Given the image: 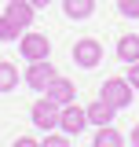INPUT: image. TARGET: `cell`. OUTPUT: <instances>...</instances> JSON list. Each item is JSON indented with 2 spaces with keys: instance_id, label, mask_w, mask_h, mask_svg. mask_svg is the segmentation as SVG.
I'll list each match as a JSON object with an SVG mask.
<instances>
[{
  "instance_id": "cell-10",
  "label": "cell",
  "mask_w": 139,
  "mask_h": 147,
  "mask_svg": "<svg viewBox=\"0 0 139 147\" xmlns=\"http://www.w3.org/2000/svg\"><path fill=\"white\" fill-rule=\"evenodd\" d=\"M62 11H66V18H73V22H84V18H92V11H95V0H62Z\"/></svg>"
},
{
  "instance_id": "cell-1",
  "label": "cell",
  "mask_w": 139,
  "mask_h": 147,
  "mask_svg": "<svg viewBox=\"0 0 139 147\" xmlns=\"http://www.w3.org/2000/svg\"><path fill=\"white\" fill-rule=\"evenodd\" d=\"M132 96H136V88H132L124 77H106V81H103V88H99V99L114 103L117 110L128 107V103H132Z\"/></svg>"
},
{
  "instance_id": "cell-9",
  "label": "cell",
  "mask_w": 139,
  "mask_h": 147,
  "mask_svg": "<svg viewBox=\"0 0 139 147\" xmlns=\"http://www.w3.org/2000/svg\"><path fill=\"white\" fill-rule=\"evenodd\" d=\"M114 114H117V107L106 103V99H99V103L88 107V125H114Z\"/></svg>"
},
{
  "instance_id": "cell-11",
  "label": "cell",
  "mask_w": 139,
  "mask_h": 147,
  "mask_svg": "<svg viewBox=\"0 0 139 147\" xmlns=\"http://www.w3.org/2000/svg\"><path fill=\"white\" fill-rule=\"evenodd\" d=\"M92 147H124V136H121L114 125H99V132H95Z\"/></svg>"
},
{
  "instance_id": "cell-18",
  "label": "cell",
  "mask_w": 139,
  "mask_h": 147,
  "mask_svg": "<svg viewBox=\"0 0 139 147\" xmlns=\"http://www.w3.org/2000/svg\"><path fill=\"white\" fill-rule=\"evenodd\" d=\"M11 147H40V140H33V136H18Z\"/></svg>"
},
{
  "instance_id": "cell-3",
  "label": "cell",
  "mask_w": 139,
  "mask_h": 147,
  "mask_svg": "<svg viewBox=\"0 0 139 147\" xmlns=\"http://www.w3.org/2000/svg\"><path fill=\"white\" fill-rule=\"evenodd\" d=\"M55 77H59V70H55L48 59H37V63H29V66H26V74H22V81H26L29 88H37V92H44V88L55 81Z\"/></svg>"
},
{
  "instance_id": "cell-6",
  "label": "cell",
  "mask_w": 139,
  "mask_h": 147,
  "mask_svg": "<svg viewBox=\"0 0 139 147\" xmlns=\"http://www.w3.org/2000/svg\"><path fill=\"white\" fill-rule=\"evenodd\" d=\"M84 125H88V110L77 107V103H66L62 114H59V129L66 136H73V132H84Z\"/></svg>"
},
{
  "instance_id": "cell-16",
  "label": "cell",
  "mask_w": 139,
  "mask_h": 147,
  "mask_svg": "<svg viewBox=\"0 0 139 147\" xmlns=\"http://www.w3.org/2000/svg\"><path fill=\"white\" fill-rule=\"evenodd\" d=\"M40 147H70V136H59V132H48V136L40 140Z\"/></svg>"
},
{
  "instance_id": "cell-17",
  "label": "cell",
  "mask_w": 139,
  "mask_h": 147,
  "mask_svg": "<svg viewBox=\"0 0 139 147\" xmlns=\"http://www.w3.org/2000/svg\"><path fill=\"white\" fill-rule=\"evenodd\" d=\"M124 81L139 92V63H128V74H124Z\"/></svg>"
},
{
  "instance_id": "cell-4",
  "label": "cell",
  "mask_w": 139,
  "mask_h": 147,
  "mask_svg": "<svg viewBox=\"0 0 139 147\" xmlns=\"http://www.w3.org/2000/svg\"><path fill=\"white\" fill-rule=\"evenodd\" d=\"M99 59H103V44H99L95 37H81V40L73 44V63H77L81 70L99 66Z\"/></svg>"
},
{
  "instance_id": "cell-19",
  "label": "cell",
  "mask_w": 139,
  "mask_h": 147,
  "mask_svg": "<svg viewBox=\"0 0 139 147\" xmlns=\"http://www.w3.org/2000/svg\"><path fill=\"white\" fill-rule=\"evenodd\" d=\"M132 147H139V125L132 129Z\"/></svg>"
},
{
  "instance_id": "cell-12",
  "label": "cell",
  "mask_w": 139,
  "mask_h": 147,
  "mask_svg": "<svg viewBox=\"0 0 139 147\" xmlns=\"http://www.w3.org/2000/svg\"><path fill=\"white\" fill-rule=\"evenodd\" d=\"M117 55L124 63H139V33H124L117 40Z\"/></svg>"
},
{
  "instance_id": "cell-20",
  "label": "cell",
  "mask_w": 139,
  "mask_h": 147,
  "mask_svg": "<svg viewBox=\"0 0 139 147\" xmlns=\"http://www.w3.org/2000/svg\"><path fill=\"white\" fill-rule=\"evenodd\" d=\"M29 4H33V7H48L51 0H29Z\"/></svg>"
},
{
  "instance_id": "cell-7",
  "label": "cell",
  "mask_w": 139,
  "mask_h": 147,
  "mask_svg": "<svg viewBox=\"0 0 139 147\" xmlns=\"http://www.w3.org/2000/svg\"><path fill=\"white\" fill-rule=\"evenodd\" d=\"M33 4H29V0H11V4H7V7H4V15L11 18V22H18V30H22V33H26V30H29V22H33Z\"/></svg>"
},
{
  "instance_id": "cell-2",
  "label": "cell",
  "mask_w": 139,
  "mask_h": 147,
  "mask_svg": "<svg viewBox=\"0 0 139 147\" xmlns=\"http://www.w3.org/2000/svg\"><path fill=\"white\" fill-rule=\"evenodd\" d=\"M59 114H62V107H59V103H51L48 96H44V99H37L33 110H29V118H33V125L40 129V132H51V129H59Z\"/></svg>"
},
{
  "instance_id": "cell-5",
  "label": "cell",
  "mask_w": 139,
  "mask_h": 147,
  "mask_svg": "<svg viewBox=\"0 0 139 147\" xmlns=\"http://www.w3.org/2000/svg\"><path fill=\"white\" fill-rule=\"evenodd\" d=\"M18 52L26 55L29 63H37V59H48V55H51V44H48L44 33H29V30H26V33L18 37Z\"/></svg>"
},
{
  "instance_id": "cell-15",
  "label": "cell",
  "mask_w": 139,
  "mask_h": 147,
  "mask_svg": "<svg viewBox=\"0 0 139 147\" xmlns=\"http://www.w3.org/2000/svg\"><path fill=\"white\" fill-rule=\"evenodd\" d=\"M117 11L124 18H139V0H117Z\"/></svg>"
},
{
  "instance_id": "cell-13",
  "label": "cell",
  "mask_w": 139,
  "mask_h": 147,
  "mask_svg": "<svg viewBox=\"0 0 139 147\" xmlns=\"http://www.w3.org/2000/svg\"><path fill=\"white\" fill-rule=\"evenodd\" d=\"M11 88H18V70L0 59V92H11Z\"/></svg>"
},
{
  "instance_id": "cell-14",
  "label": "cell",
  "mask_w": 139,
  "mask_h": 147,
  "mask_svg": "<svg viewBox=\"0 0 139 147\" xmlns=\"http://www.w3.org/2000/svg\"><path fill=\"white\" fill-rule=\"evenodd\" d=\"M22 30H18V22H11L7 15H0V40H18Z\"/></svg>"
},
{
  "instance_id": "cell-8",
  "label": "cell",
  "mask_w": 139,
  "mask_h": 147,
  "mask_svg": "<svg viewBox=\"0 0 139 147\" xmlns=\"http://www.w3.org/2000/svg\"><path fill=\"white\" fill-rule=\"evenodd\" d=\"M44 96H48L51 103H59V107H66V103L77 99V88H73V81H66V77H55L51 85L44 88Z\"/></svg>"
}]
</instances>
